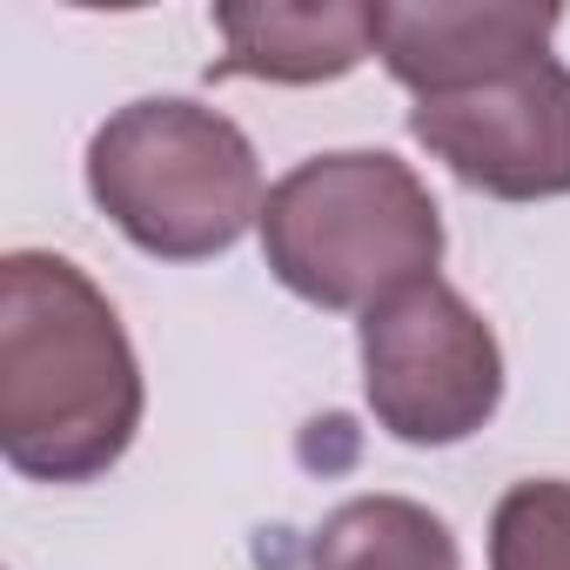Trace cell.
I'll use <instances>...</instances> for the list:
<instances>
[{"mask_svg":"<svg viewBox=\"0 0 570 570\" xmlns=\"http://www.w3.org/2000/svg\"><path fill=\"white\" fill-rule=\"evenodd\" d=\"M141 430V363L81 262H0V450L35 483L108 476Z\"/></svg>","mask_w":570,"mask_h":570,"instance_id":"cell-1","label":"cell"},{"mask_svg":"<svg viewBox=\"0 0 570 570\" xmlns=\"http://www.w3.org/2000/svg\"><path fill=\"white\" fill-rule=\"evenodd\" d=\"M262 255L316 309H376L443 262V215L410 161L383 148L309 155L262 202Z\"/></svg>","mask_w":570,"mask_h":570,"instance_id":"cell-2","label":"cell"},{"mask_svg":"<svg viewBox=\"0 0 570 570\" xmlns=\"http://www.w3.org/2000/svg\"><path fill=\"white\" fill-rule=\"evenodd\" d=\"M95 208L161 262H208L262 222V168L248 135L181 95H148L108 115L88 141Z\"/></svg>","mask_w":570,"mask_h":570,"instance_id":"cell-3","label":"cell"},{"mask_svg":"<svg viewBox=\"0 0 570 570\" xmlns=\"http://www.w3.org/2000/svg\"><path fill=\"white\" fill-rule=\"evenodd\" d=\"M363 396L396 443L443 450L476 436L503 403V350L443 275L363 316Z\"/></svg>","mask_w":570,"mask_h":570,"instance_id":"cell-4","label":"cell"},{"mask_svg":"<svg viewBox=\"0 0 570 570\" xmlns=\"http://www.w3.org/2000/svg\"><path fill=\"white\" fill-rule=\"evenodd\" d=\"M410 135L476 195L497 202L570 195V68L543 55L503 81L416 101Z\"/></svg>","mask_w":570,"mask_h":570,"instance_id":"cell-5","label":"cell"},{"mask_svg":"<svg viewBox=\"0 0 570 570\" xmlns=\"http://www.w3.org/2000/svg\"><path fill=\"white\" fill-rule=\"evenodd\" d=\"M557 21V8H530V0H430V8L383 0L370 8V41L416 101H436L543 61Z\"/></svg>","mask_w":570,"mask_h":570,"instance_id":"cell-6","label":"cell"},{"mask_svg":"<svg viewBox=\"0 0 570 570\" xmlns=\"http://www.w3.org/2000/svg\"><path fill=\"white\" fill-rule=\"evenodd\" d=\"M215 81H282V88H309V81H336L350 75L363 55H376L370 41V8H215Z\"/></svg>","mask_w":570,"mask_h":570,"instance_id":"cell-7","label":"cell"},{"mask_svg":"<svg viewBox=\"0 0 570 570\" xmlns=\"http://www.w3.org/2000/svg\"><path fill=\"white\" fill-rule=\"evenodd\" d=\"M309 570H463L456 537L410 497H350L323 517Z\"/></svg>","mask_w":570,"mask_h":570,"instance_id":"cell-8","label":"cell"},{"mask_svg":"<svg viewBox=\"0 0 570 570\" xmlns=\"http://www.w3.org/2000/svg\"><path fill=\"white\" fill-rule=\"evenodd\" d=\"M490 570H570V483H510L490 510Z\"/></svg>","mask_w":570,"mask_h":570,"instance_id":"cell-9","label":"cell"}]
</instances>
